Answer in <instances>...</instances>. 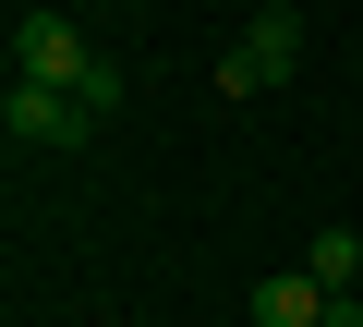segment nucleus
Returning <instances> with one entry per match:
<instances>
[{"label": "nucleus", "instance_id": "f257e3e1", "mask_svg": "<svg viewBox=\"0 0 363 327\" xmlns=\"http://www.w3.org/2000/svg\"><path fill=\"white\" fill-rule=\"evenodd\" d=\"M13 85H61V97H85V109H109V97H121V73L85 49V25H73V13H25V25H13Z\"/></svg>", "mask_w": 363, "mask_h": 327}, {"label": "nucleus", "instance_id": "f03ea898", "mask_svg": "<svg viewBox=\"0 0 363 327\" xmlns=\"http://www.w3.org/2000/svg\"><path fill=\"white\" fill-rule=\"evenodd\" d=\"M291 73H303V13L267 0V13L242 25V49L218 61V97H267V85H291Z\"/></svg>", "mask_w": 363, "mask_h": 327}, {"label": "nucleus", "instance_id": "7ed1b4c3", "mask_svg": "<svg viewBox=\"0 0 363 327\" xmlns=\"http://www.w3.org/2000/svg\"><path fill=\"white\" fill-rule=\"evenodd\" d=\"M242 315L255 327H363V291H327L315 267H279V279L242 291Z\"/></svg>", "mask_w": 363, "mask_h": 327}, {"label": "nucleus", "instance_id": "20e7f679", "mask_svg": "<svg viewBox=\"0 0 363 327\" xmlns=\"http://www.w3.org/2000/svg\"><path fill=\"white\" fill-rule=\"evenodd\" d=\"M0 133H13V145H85V133H97V109H85V97H61V85H13V97H0Z\"/></svg>", "mask_w": 363, "mask_h": 327}, {"label": "nucleus", "instance_id": "39448f33", "mask_svg": "<svg viewBox=\"0 0 363 327\" xmlns=\"http://www.w3.org/2000/svg\"><path fill=\"white\" fill-rule=\"evenodd\" d=\"M315 279L351 291V279H363V231H315Z\"/></svg>", "mask_w": 363, "mask_h": 327}]
</instances>
